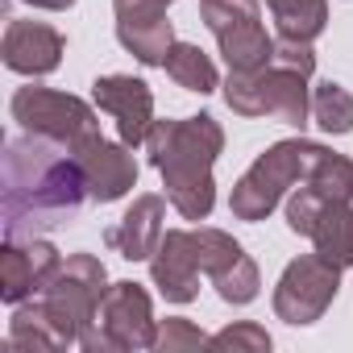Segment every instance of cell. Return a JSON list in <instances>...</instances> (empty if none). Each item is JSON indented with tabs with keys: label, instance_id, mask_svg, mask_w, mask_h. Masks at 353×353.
Returning a JSON list of instances; mask_svg holds the SVG:
<instances>
[{
	"label": "cell",
	"instance_id": "8",
	"mask_svg": "<svg viewBox=\"0 0 353 353\" xmlns=\"http://www.w3.org/2000/svg\"><path fill=\"white\" fill-rule=\"evenodd\" d=\"M13 121L26 129V133H38V137H50L67 150H75L83 137L100 133V121L92 112L88 100L71 96V92H54V88H17L13 96Z\"/></svg>",
	"mask_w": 353,
	"mask_h": 353
},
{
	"label": "cell",
	"instance_id": "3",
	"mask_svg": "<svg viewBox=\"0 0 353 353\" xmlns=\"http://www.w3.org/2000/svg\"><path fill=\"white\" fill-rule=\"evenodd\" d=\"M324 145L320 141H307V137H287V141H274L270 150H262L254 158V166L233 183V196H229V212L237 221H266L279 200L307 179V170L316 162Z\"/></svg>",
	"mask_w": 353,
	"mask_h": 353
},
{
	"label": "cell",
	"instance_id": "14",
	"mask_svg": "<svg viewBox=\"0 0 353 353\" xmlns=\"http://www.w3.org/2000/svg\"><path fill=\"white\" fill-rule=\"evenodd\" d=\"M0 54H5V67L17 75H50V71H59V63L67 54V38L46 21H21L17 17L5 30Z\"/></svg>",
	"mask_w": 353,
	"mask_h": 353
},
{
	"label": "cell",
	"instance_id": "18",
	"mask_svg": "<svg viewBox=\"0 0 353 353\" xmlns=\"http://www.w3.org/2000/svg\"><path fill=\"white\" fill-rule=\"evenodd\" d=\"M266 9H270L283 38L312 42L328 26V0H266Z\"/></svg>",
	"mask_w": 353,
	"mask_h": 353
},
{
	"label": "cell",
	"instance_id": "5",
	"mask_svg": "<svg viewBox=\"0 0 353 353\" xmlns=\"http://www.w3.org/2000/svg\"><path fill=\"white\" fill-rule=\"evenodd\" d=\"M104 291H108V274H104V262L96 254H71L59 266V274L42 291V303H46V316L59 328L63 345H79L83 328L100 312Z\"/></svg>",
	"mask_w": 353,
	"mask_h": 353
},
{
	"label": "cell",
	"instance_id": "9",
	"mask_svg": "<svg viewBox=\"0 0 353 353\" xmlns=\"http://www.w3.org/2000/svg\"><path fill=\"white\" fill-rule=\"evenodd\" d=\"M341 291V266L320 258V254H303L295 262H287L279 287H274V316L287 324H316L328 303Z\"/></svg>",
	"mask_w": 353,
	"mask_h": 353
},
{
	"label": "cell",
	"instance_id": "19",
	"mask_svg": "<svg viewBox=\"0 0 353 353\" xmlns=\"http://www.w3.org/2000/svg\"><path fill=\"white\" fill-rule=\"evenodd\" d=\"M162 67H166V75H170L174 83L188 88V92L208 96V92H216V88H221V75H216L212 59H208L200 46H192V42H174Z\"/></svg>",
	"mask_w": 353,
	"mask_h": 353
},
{
	"label": "cell",
	"instance_id": "25",
	"mask_svg": "<svg viewBox=\"0 0 353 353\" xmlns=\"http://www.w3.org/2000/svg\"><path fill=\"white\" fill-rule=\"evenodd\" d=\"M208 349H221V353H266V349H270V332H266L262 324L241 320V324L221 328Z\"/></svg>",
	"mask_w": 353,
	"mask_h": 353
},
{
	"label": "cell",
	"instance_id": "1",
	"mask_svg": "<svg viewBox=\"0 0 353 353\" xmlns=\"http://www.w3.org/2000/svg\"><path fill=\"white\" fill-rule=\"evenodd\" d=\"M88 200L75 154L50 137H13L5 145V237L30 241L38 229L67 225Z\"/></svg>",
	"mask_w": 353,
	"mask_h": 353
},
{
	"label": "cell",
	"instance_id": "12",
	"mask_svg": "<svg viewBox=\"0 0 353 353\" xmlns=\"http://www.w3.org/2000/svg\"><path fill=\"white\" fill-rule=\"evenodd\" d=\"M92 96H96V108L117 121V133H121V141L129 150L145 141V133L154 125V92H150L145 79H133V75H100L92 83Z\"/></svg>",
	"mask_w": 353,
	"mask_h": 353
},
{
	"label": "cell",
	"instance_id": "26",
	"mask_svg": "<svg viewBox=\"0 0 353 353\" xmlns=\"http://www.w3.org/2000/svg\"><path fill=\"white\" fill-rule=\"evenodd\" d=\"M324 204H328V196H324L320 188H312V183L295 188V196L287 200V229L299 233V237H307L312 225H316V216L324 212Z\"/></svg>",
	"mask_w": 353,
	"mask_h": 353
},
{
	"label": "cell",
	"instance_id": "24",
	"mask_svg": "<svg viewBox=\"0 0 353 353\" xmlns=\"http://www.w3.org/2000/svg\"><path fill=\"white\" fill-rule=\"evenodd\" d=\"M216 295L225 299V303H254L258 299V287H262V279H258V266H254V258L250 254H241L229 270H221L216 279Z\"/></svg>",
	"mask_w": 353,
	"mask_h": 353
},
{
	"label": "cell",
	"instance_id": "28",
	"mask_svg": "<svg viewBox=\"0 0 353 353\" xmlns=\"http://www.w3.org/2000/svg\"><path fill=\"white\" fill-rule=\"evenodd\" d=\"M270 63L291 67V71H299V75L312 79V71H316V50H312V42H299V38H283V34H279Z\"/></svg>",
	"mask_w": 353,
	"mask_h": 353
},
{
	"label": "cell",
	"instance_id": "10",
	"mask_svg": "<svg viewBox=\"0 0 353 353\" xmlns=\"http://www.w3.org/2000/svg\"><path fill=\"white\" fill-rule=\"evenodd\" d=\"M71 154H75V162L83 170L88 200L117 204L129 188H137V162H133V154H129L125 141H104V133H92Z\"/></svg>",
	"mask_w": 353,
	"mask_h": 353
},
{
	"label": "cell",
	"instance_id": "16",
	"mask_svg": "<svg viewBox=\"0 0 353 353\" xmlns=\"http://www.w3.org/2000/svg\"><path fill=\"white\" fill-rule=\"evenodd\" d=\"M307 237H312L320 258H328L341 270H349L353 266V204L349 200H328Z\"/></svg>",
	"mask_w": 353,
	"mask_h": 353
},
{
	"label": "cell",
	"instance_id": "7",
	"mask_svg": "<svg viewBox=\"0 0 353 353\" xmlns=\"http://www.w3.org/2000/svg\"><path fill=\"white\" fill-rule=\"evenodd\" d=\"M200 17L212 30L229 71H258L274 54V38L262 26L258 0H200Z\"/></svg>",
	"mask_w": 353,
	"mask_h": 353
},
{
	"label": "cell",
	"instance_id": "30",
	"mask_svg": "<svg viewBox=\"0 0 353 353\" xmlns=\"http://www.w3.org/2000/svg\"><path fill=\"white\" fill-rule=\"evenodd\" d=\"M26 5H34V9H50V13H63V9L75 5V0H26Z\"/></svg>",
	"mask_w": 353,
	"mask_h": 353
},
{
	"label": "cell",
	"instance_id": "13",
	"mask_svg": "<svg viewBox=\"0 0 353 353\" xmlns=\"http://www.w3.org/2000/svg\"><path fill=\"white\" fill-rule=\"evenodd\" d=\"M200 258H196V233L188 229H166L154 258H150V279L162 291L166 303H192L200 295Z\"/></svg>",
	"mask_w": 353,
	"mask_h": 353
},
{
	"label": "cell",
	"instance_id": "21",
	"mask_svg": "<svg viewBox=\"0 0 353 353\" xmlns=\"http://www.w3.org/2000/svg\"><path fill=\"white\" fill-rule=\"evenodd\" d=\"M312 121L324 129V133H332V137H341V133H353V92L349 88H341V83H320L316 92H312Z\"/></svg>",
	"mask_w": 353,
	"mask_h": 353
},
{
	"label": "cell",
	"instance_id": "4",
	"mask_svg": "<svg viewBox=\"0 0 353 353\" xmlns=\"http://www.w3.org/2000/svg\"><path fill=\"white\" fill-rule=\"evenodd\" d=\"M225 104L237 117H270V121L291 125V129H303L312 117L307 75L279 67V63H266L258 71H229Z\"/></svg>",
	"mask_w": 353,
	"mask_h": 353
},
{
	"label": "cell",
	"instance_id": "27",
	"mask_svg": "<svg viewBox=\"0 0 353 353\" xmlns=\"http://www.w3.org/2000/svg\"><path fill=\"white\" fill-rule=\"evenodd\" d=\"M212 345V336H204L192 320H162L158 324V341H154V349H162V353H188V349H208Z\"/></svg>",
	"mask_w": 353,
	"mask_h": 353
},
{
	"label": "cell",
	"instance_id": "6",
	"mask_svg": "<svg viewBox=\"0 0 353 353\" xmlns=\"http://www.w3.org/2000/svg\"><path fill=\"white\" fill-rule=\"evenodd\" d=\"M158 341V320L145 287L137 283H112L100 299L96 320L83 328L79 345L88 353H108V349H154Z\"/></svg>",
	"mask_w": 353,
	"mask_h": 353
},
{
	"label": "cell",
	"instance_id": "23",
	"mask_svg": "<svg viewBox=\"0 0 353 353\" xmlns=\"http://www.w3.org/2000/svg\"><path fill=\"white\" fill-rule=\"evenodd\" d=\"M241 254L245 250L229 233H221V229H196V258H200V270L208 279H216L221 270H229Z\"/></svg>",
	"mask_w": 353,
	"mask_h": 353
},
{
	"label": "cell",
	"instance_id": "17",
	"mask_svg": "<svg viewBox=\"0 0 353 353\" xmlns=\"http://www.w3.org/2000/svg\"><path fill=\"white\" fill-rule=\"evenodd\" d=\"M117 42L145 67H162L170 46H174V26L166 17H137V21H117Z\"/></svg>",
	"mask_w": 353,
	"mask_h": 353
},
{
	"label": "cell",
	"instance_id": "15",
	"mask_svg": "<svg viewBox=\"0 0 353 353\" xmlns=\"http://www.w3.org/2000/svg\"><path fill=\"white\" fill-rule=\"evenodd\" d=\"M162 221H166V200L162 196H137L129 204V212L104 233V241L125 258V262H145L154 258L158 241H162Z\"/></svg>",
	"mask_w": 353,
	"mask_h": 353
},
{
	"label": "cell",
	"instance_id": "29",
	"mask_svg": "<svg viewBox=\"0 0 353 353\" xmlns=\"http://www.w3.org/2000/svg\"><path fill=\"white\" fill-rule=\"evenodd\" d=\"M174 0H112L117 21H137V17H166Z\"/></svg>",
	"mask_w": 353,
	"mask_h": 353
},
{
	"label": "cell",
	"instance_id": "2",
	"mask_svg": "<svg viewBox=\"0 0 353 353\" xmlns=\"http://www.w3.org/2000/svg\"><path fill=\"white\" fill-rule=\"evenodd\" d=\"M145 150L154 170L162 174V188L170 208L183 221H208L216 204L212 166L225 150V129L212 112L183 117V121H154L145 133Z\"/></svg>",
	"mask_w": 353,
	"mask_h": 353
},
{
	"label": "cell",
	"instance_id": "22",
	"mask_svg": "<svg viewBox=\"0 0 353 353\" xmlns=\"http://www.w3.org/2000/svg\"><path fill=\"white\" fill-rule=\"evenodd\" d=\"M303 183L320 188L328 200H353V158H345V154H336V150L324 145L316 154V162H312Z\"/></svg>",
	"mask_w": 353,
	"mask_h": 353
},
{
	"label": "cell",
	"instance_id": "11",
	"mask_svg": "<svg viewBox=\"0 0 353 353\" xmlns=\"http://www.w3.org/2000/svg\"><path fill=\"white\" fill-rule=\"evenodd\" d=\"M63 258L50 241H5V250H0V299L5 303H26L30 295H42L50 287V279L59 274Z\"/></svg>",
	"mask_w": 353,
	"mask_h": 353
},
{
	"label": "cell",
	"instance_id": "20",
	"mask_svg": "<svg viewBox=\"0 0 353 353\" xmlns=\"http://www.w3.org/2000/svg\"><path fill=\"white\" fill-rule=\"evenodd\" d=\"M9 349H67L59 328L46 316V303H17L13 320H9Z\"/></svg>",
	"mask_w": 353,
	"mask_h": 353
}]
</instances>
